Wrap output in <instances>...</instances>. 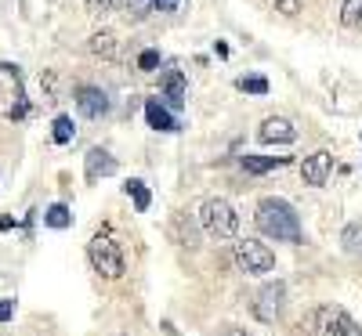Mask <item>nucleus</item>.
Returning <instances> with one entry per match:
<instances>
[{
	"mask_svg": "<svg viewBox=\"0 0 362 336\" xmlns=\"http://www.w3.org/2000/svg\"><path fill=\"white\" fill-rule=\"evenodd\" d=\"M254 224H257L261 235L276 239V242H300V217H297V210L279 196H268V199L257 203Z\"/></svg>",
	"mask_w": 362,
	"mask_h": 336,
	"instance_id": "obj_1",
	"label": "nucleus"
},
{
	"mask_svg": "<svg viewBox=\"0 0 362 336\" xmlns=\"http://www.w3.org/2000/svg\"><path fill=\"white\" fill-rule=\"evenodd\" d=\"M87 260H90V268H95L102 279H124V271H127V264H124V250H119V242L105 232H98L95 239L87 242Z\"/></svg>",
	"mask_w": 362,
	"mask_h": 336,
	"instance_id": "obj_2",
	"label": "nucleus"
},
{
	"mask_svg": "<svg viewBox=\"0 0 362 336\" xmlns=\"http://www.w3.org/2000/svg\"><path fill=\"white\" fill-rule=\"evenodd\" d=\"M199 224L210 239L225 242V239H235V232H239V213L228 199H206L199 206Z\"/></svg>",
	"mask_w": 362,
	"mask_h": 336,
	"instance_id": "obj_3",
	"label": "nucleus"
},
{
	"mask_svg": "<svg viewBox=\"0 0 362 336\" xmlns=\"http://www.w3.org/2000/svg\"><path fill=\"white\" fill-rule=\"evenodd\" d=\"M235 264L247 275H268L272 268H276V253L257 239H239L235 242Z\"/></svg>",
	"mask_w": 362,
	"mask_h": 336,
	"instance_id": "obj_4",
	"label": "nucleus"
},
{
	"mask_svg": "<svg viewBox=\"0 0 362 336\" xmlns=\"http://www.w3.org/2000/svg\"><path fill=\"white\" fill-rule=\"evenodd\" d=\"M315 336H362V329L344 308L326 304V308L315 311Z\"/></svg>",
	"mask_w": 362,
	"mask_h": 336,
	"instance_id": "obj_5",
	"label": "nucleus"
},
{
	"mask_svg": "<svg viewBox=\"0 0 362 336\" xmlns=\"http://www.w3.org/2000/svg\"><path fill=\"white\" fill-rule=\"evenodd\" d=\"M283 296H286V286H283V282L261 286L257 296H254V315H257L264 325H276L279 315H283Z\"/></svg>",
	"mask_w": 362,
	"mask_h": 336,
	"instance_id": "obj_6",
	"label": "nucleus"
},
{
	"mask_svg": "<svg viewBox=\"0 0 362 336\" xmlns=\"http://www.w3.org/2000/svg\"><path fill=\"white\" fill-rule=\"evenodd\" d=\"M329 170H334V156H329L326 148L312 152V156H308L305 163H300V177H305V185H312V188L326 185V177H329Z\"/></svg>",
	"mask_w": 362,
	"mask_h": 336,
	"instance_id": "obj_7",
	"label": "nucleus"
},
{
	"mask_svg": "<svg viewBox=\"0 0 362 336\" xmlns=\"http://www.w3.org/2000/svg\"><path fill=\"white\" fill-rule=\"evenodd\" d=\"M257 138L264 145H293L297 141V127L290 124V119H283V116H268L261 124V131H257Z\"/></svg>",
	"mask_w": 362,
	"mask_h": 336,
	"instance_id": "obj_8",
	"label": "nucleus"
},
{
	"mask_svg": "<svg viewBox=\"0 0 362 336\" xmlns=\"http://www.w3.org/2000/svg\"><path fill=\"white\" fill-rule=\"evenodd\" d=\"M76 109L87 119H102L109 112V95L102 87H76Z\"/></svg>",
	"mask_w": 362,
	"mask_h": 336,
	"instance_id": "obj_9",
	"label": "nucleus"
},
{
	"mask_svg": "<svg viewBox=\"0 0 362 336\" xmlns=\"http://www.w3.org/2000/svg\"><path fill=\"white\" fill-rule=\"evenodd\" d=\"M145 119H148V127L153 131H163V134H174L177 131V119L167 112V105H160L156 98H148L145 102Z\"/></svg>",
	"mask_w": 362,
	"mask_h": 336,
	"instance_id": "obj_10",
	"label": "nucleus"
},
{
	"mask_svg": "<svg viewBox=\"0 0 362 336\" xmlns=\"http://www.w3.org/2000/svg\"><path fill=\"white\" fill-rule=\"evenodd\" d=\"M109 174H116V160L105 148H90L87 152V181H98V177H109Z\"/></svg>",
	"mask_w": 362,
	"mask_h": 336,
	"instance_id": "obj_11",
	"label": "nucleus"
},
{
	"mask_svg": "<svg viewBox=\"0 0 362 336\" xmlns=\"http://www.w3.org/2000/svg\"><path fill=\"white\" fill-rule=\"evenodd\" d=\"M163 98L170 109H181L185 105V76H181V69H170L163 76Z\"/></svg>",
	"mask_w": 362,
	"mask_h": 336,
	"instance_id": "obj_12",
	"label": "nucleus"
},
{
	"mask_svg": "<svg viewBox=\"0 0 362 336\" xmlns=\"http://www.w3.org/2000/svg\"><path fill=\"white\" fill-rule=\"evenodd\" d=\"M116 47H119V40H116V33H109V29H102V33H95L87 40V51L98 54V58H112Z\"/></svg>",
	"mask_w": 362,
	"mask_h": 336,
	"instance_id": "obj_13",
	"label": "nucleus"
},
{
	"mask_svg": "<svg viewBox=\"0 0 362 336\" xmlns=\"http://www.w3.org/2000/svg\"><path fill=\"white\" fill-rule=\"evenodd\" d=\"M341 250H344L348 257H362V217L351 221V224L341 232Z\"/></svg>",
	"mask_w": 362,
	"mask_h": 336,
	"instance_id": "obj_14",
	"label": "nucleus"
},
{
	"mask_svg": "<svg viewBox=\"0 0 362 336\" xmlns=\"http://www.w3.org/2000/svg\"><path fill=\"white\" fill-rule=\"evenodd\" d=\"M239 163H243L247 174H268L276 167H286V156H243Z\"/></svg>",
	"mask_w": 362,
	"mask_h": 336,
	"instance_id": "obj_15",
	"label": "nucleus"
},
{
	"mask_svg": "<svg viewBox=\"0 0 362 336\" xmlns=\"http://www.w3.org/2000/svg\"><path fill=\"white\" fill-rule=\"evenodd\" d=\"M44 224H47V228H58V232L69 228V224H73L69 206H66V203H51V206L44 210Z\"/></svg>",
	"mask_w": 362,
	"mask_h": 336,
	"instance_id": "obj_16",
	"label": "nucleus"
},
{
	"mask_svg": "<svg viewBox=\"0 0 362 336\" xmlns=\"http://www.w3.org/2000/svg\"><path fill=\"white\" fill-rule=\"evenodd\" d=\"M341 25L344 29H362V0H344L341 4Z\"/></svg>",
	"mask_w": 362,
	"mask_h": 336,
	"instance_id": "obj_17",
	"label": "nucleus"
},
{
	"mask_svg": "<svg viewBox=\"0 0 362 336\" xmlns=\"http://www.w3.org/2000/svg\"><path fill=\"white\" fill-rule=\"evenodd\" d=\"M127 196L134 199V206H138V213H145L148 206H153V196H148V188L141 185V181H127Z\"/></svg>",
	"mask_w": 362,
	"mask_h": 336,
	"instance_id": "obj_18",
	"label": "nucleus"
},
{
	"mask_svg": "<svg viewBox=\"0 0 362 336\" xmlns=\"http://www.w3.org/2000/svg\"><path fill=\"white\" fill-rule=\"evenodd\" d=\"M73 134H76V131H73V119H69V116H58V119H54V131H51L54 145H69Z\"/></svg>",
	"mask_w": 362,
	"mask_h": 336,
	"instance_id": "obj_19",
	"label": "nucleus"
},
{
	"mask_svg": "<svg viewBox=\"0 0 362 336\" xmlns=\"http://www.w3.org/2000/svg\"><path fill=\"white\" fill-rule=\"evenodd\" d=\"M235 87L239 90H247V95H268V80L264 76H243V80H235Z\"/></svg>",
	"mask_w": 362,
	"mask_h": 336,
	"instance_id": "obj_20",
	"label": "nucleus"
},
{
	"mask_svg": "<svg viewBox=\"0 0 362 336\" xmlns=\"http://www.w3.org/2000/svg\"><path fill=\"white\" fill-rule=\"evenodd\" d=\"M119 8H127V0H87L90 15H109V11H119Z\"/></svg>",
	"mask_w": 362,
	"mask_h": 336,
	"instance_id": "obj_21",
	"label": "nucleus"
},
{
	"mask_svg": "<svg viewBox=\"0 0 362 336\" xmlns=\"http://www.w3.org/2000/svg\"><path fill=\"white\" fill-rule=\"evenodd\" d=\"M127 8H131L127 15H134L141 22V18H148V15L156 11V0H127Z\"/></svg>",
	"mask_w": 362,
	"mask_h": 336,
	"instance_id": "obj_22",
	"label": "nucleus"
},
{
	"mask_svg": "<svg viewBox=\"0 0 362 336\" xmlns=\"http://www.w3.org/2000/svg\"><path fill=\"white\" fill-rule=\"evenodd\" d=\"M156 66H160V51H141L138 54V69L141 73H153Z\"/></svg>",
	"mask_w": 362,
	"mask_h": 336,
	"instance_id": "obj_23",
	"label": "nucleus"
},
{
	"mask_svg": "<svg viewBox=\"0 0 362 336\" xmlns=\"http://www.w3.org/2000/svg\"><path fill=\"white\" fill-rule=\"evenodd\" d=\"M276 11L286 15V18H293V15L300 11V0H276Z\"/></svg>",
	"mask_w": 362,
	"mask_h": 336,
	"instance_id": "obj_24",
	"label": "nucleus"
},
{
	"mask_svg": "<svg viewBox=\"0 0 362 336\" xmlns=\"http://www.w3.org/2000/svg\"><path fill=\"white\" fill-rule=\"evenodd\" d=\"M15 315V300H0V322H11Z\"/></svg>",
	"mask_w": 362,
	"mask_h": 336,
	"instance_id": "obj_25",
	"label": "nucleus"
},
{
	"mask_svg": "<svg viewBox=\"0 0 362 336\" xmlns=\"http://www.w3.org/2000/svg\"><path fill=\"white\" fill-rule=\"evenodd\" d=\"M181 0H156V11H174Z\"/></svg>",
	"mask_w": 362,
	"mask_h": 336,
	"instance_id": "obj_26",
	"label": "nucleus"
},
{
	"mask_svg": "<svg viewBox=\"0 0 362 336\" xmlns=\"http://www.w3.org/2000/svg\"><path fill=\"white\" fill-rule=\"evenodd\" d=\"M221 336H247V332H243V329H225Z\"/></svg>",
	"mask_w": 362,
	"mask_h": 336,
	"instance_id": "obj_27",
	"label": "nucleus"
},
{
	"mask_svg": "<svg viewBox=\"0 0 362 336\" xmlns=\"http://www.w3.org/2000/svg\"><path fill=\"white\" fill-rule=\"evenodd\" d=\"M0 98H4V90H0Z\"/></svg>",
	"mask_w": 362,
	"mask_h": 336,
	"instance_id": "obj_28",
	"label": "nucleus"
}]
</instances>
